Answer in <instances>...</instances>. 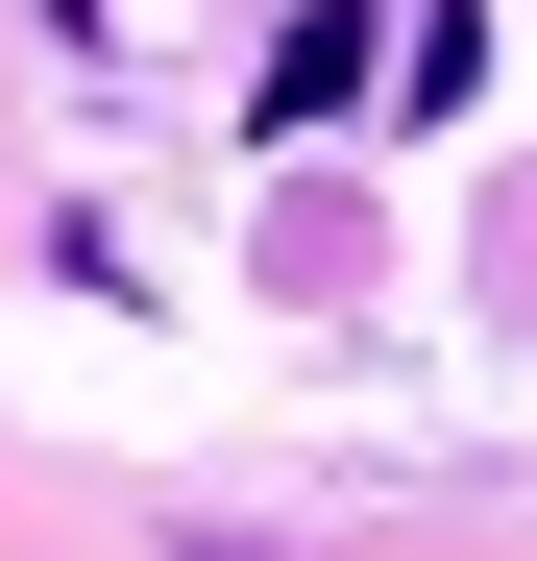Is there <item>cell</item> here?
I'll return each instance as SVG.
<instances>
[{
  "label": "cell",
  "mask_w": 537,
  "mask_h": 561,
  "mask_svg": "<svg viewBox=\"0 0 537 561\" xmlns=\"http://www.w3.org/2000/svg\"><path fill=\"white\" fill-rule=\"evenodd\" d=\"M367 73H391V25H367V0H318V25H294V49H268V123H294V147H318L342 99H367Z\"/></svg>",
  "instance_id": "6da1fadb"
}]
</instances>
